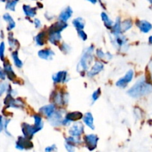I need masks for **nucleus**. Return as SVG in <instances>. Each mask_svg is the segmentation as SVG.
I'll return each mask as SVG.
<instances>
[{
    "instance_id": "nucleus-49",
    "label": "nucleus",
    "mask_w": 152,
    "mask_h": 152,
    "mask_svg": "<svg viewBox=\"0 0 152 152\" xmlns=\"http://www.w3.org/2000/svg\"><path fill=\"white\" fill-rule=\"evenodd\" d=\"M16 1H19V0H16Z\"/></svg>"
},
{
    "instance_id": "nucleus-38",
    "label": "nucleus",
    "mask_w": 152,
    "mask_h": 152,
    "mask_svg": "<svg viewBox=\"0 0 152 152\" xmlns=\"http://www.w3.org/2000/svg\"><path fill=\"white\" fill-rule=\"evenodd\" d=\"M101 95V90L100 88H98L97 90L95 91L92 94V100H93V102H94L95 101L99 99V96Z\"/></svg>"
},
{
    "instance_id": "nucleus-24",
    "label": "nucleus",
    "mask_w": 152,
    "mask_h": 152,
    "mask_svg": "<svg viewBox=\"0 0 152 152\" xmlns=\"http://www.w3.org/2000/svg\"><path fill=\"white\" fill-rule=\"evenodd\" d=\"M22 7H23V11L26 16L32 18L36 16V13H37V8L36 7H32L29 5H27V4L23 5Z\"/></svg>"
},
{
    "instance_id": "nucleus-14",
    "label": "nucleus",
    "mask_w": 152,
    "mask_h": 152,
    "mask_svg": "<svg viewBox=\"0 0 152 152\" xmlns=\"http://www.w3.org/2000/svg\"><path fill=\"white\" fill-rule=\"evenodd\" d=\"M61 32L59 31H48V40L50 43H52L54 45H58V43L62 39Z\"/></svg>"
},
{
    "instance_id": "nucleus-48",
    "label": "nucleus",
    "mask_w": 152,
    "mask_h": 152,
    "mask_svg": "<svg viewBox=\"0 0 152 152\" xmlns=\"http://www.w3.org/2000/svg\"><path fill=\"white\" fill-rule=\"evenodd\" d=\"M148 1H149V2H150V4H151V5H152V0H148Z\"/></svg>"
},
{
    "instance_id": "nucleus-5",
    "label": "nucleus",
    "mask_w": 152,
    "mask_h": 152,
    "mask_svg": "<svg viewBox=\"0 0 152 152\" xmlns=\"http://www.w3.org/2000/svg\"><path fill=\"white\" fill-rule=\"evenodd\" d=\"M22 131L24 136L31 140L37 132L40 131V129L37 128L35 125L31 126V125L28 124V123H23L22 126Z\"/></svg>"
},
{
    "instance_id": "nucleus-15",
    "label": "nucleus",
    "mask_w": 152,
    "mask_h": 152,
    "mask_svg": "<svg viewBox=\"0 0 152 152\" xmlns=\"http://www.w3.org/2000/svg\"><path fill=\"white\" fill-rule=\"evenodd\" d=\"M104 65L101 62H96L91 69L88 72V77H93L103 70Z\"/></svg>"
},
{
    "instance_id": "nucleus-19",
    "label": "nucleus",
    "mask_w": 152,
    "mask_h": 152,
    "mask_svg": "<svg viewBox=\"0 0 152 152\" xmlns=\"http://www.w3.org/2000/svg\"><path fill=\"white\" fill-rule=\"evenodd\" d=\"M68 27V24L67 22H63V21L60 20L59 22H56V23L53 24V25L50 27L48 31H59V32H62L64 29Z\"/></svg>"
},
{
    "instance_id": "nucleus-9",
    "label": "nucleus",
    "mask_w": 152,
    "mask_h": 152,
    "mask_svg": "<svg viewBox=\"0 0 152 152\" xmlns=\"http://www.w3.org/2000/svg\"><path fill=\"white\" fill-rule=\"evenodd\" d=\"M63 114L64 111H56L50 117H48V120L50 124L53 126H59L62 125L63 122Z\"/></svg>"
},
{
    "instance_id": "nucleus-16",
    "label": "nucleus",
    "mask_w": 152,
    "mask_h": 152,
    "mask_svg": "<svg viewBox=\"0 0 152 152\" xmlns=\"http://www.w3.org/2000/svg\"><path fill=\"white\" fill-rule=\"evenodd\" d=\"M68 74H67V71H59L53 76V80L55 83H65L68 81Z\"/></svg>"
},
{
    "instance_id": "nucleus-7",
    "label": "nucleus",
    "mask_w": 152,
    "mask_h": 152,
    "mask_svg": "<svg viewBox=\"0 0 152 152\" xmlns=\"http://www.w3.org/2000/svg\"><path fill=\"white\" fill-rule=\"evenodd\" d=\"M34 145L30 141V139L24 137H19L16 143V148L19 150H28L31 149Z\"/></svg>"
},
{
    "instance_id": "nucleus-10",
    "label": "nucleus",
    "mask_w": 152,
    "mask_h": 152,
    "mask_svg": "<svg viewBox=\"0 0 152 152\" xmlns=\"http://www.w3.org/2000/svg\"><path fill=\"white\" fill-rule=\"evenodd\" d=\"M84 132V126L82 123L80 122H77L73 124L71 128L69 130V134L73 137H80L83 133Z\"/></svg>"
},
{
    "instance_id": "nucleus-41",
    "label": "nucleus",
    "mask_w": 152,
    "mask_h": 152,
    "mask_svg": "<svg viewBox=\"0 0 152 152\" xmlns=\"http://www.w3.org/2000/svg\"><path fill=\"white\" fill-rule=\"evenodd\" d=\"M65 148H66L67 149V151H74V150H75V146H74V145H71V144H68V143H65Z\"/></svg>"
},
{
    "instance_id": "nucleus-1",
    "label": "nucleus",
    "mask_w": 152,
    "mask_h": 152,
    "mask_svg": "<svg viewBox=\"0 0 152 152\" xmlns=\"http://www.w3.org/2000/svg\"><path fill=\"white\" fill-rule=\"evenodd\" d=\"M152 92V84L148 83L144 77L138 80L127 91L128 94L133 98H139Z\"/></svg>"
},
{
    "instance_id": "nucleus-23",
    "label": "nucleus",
    "mask_w": 152,
    "mask_h": 152,
    "mask_svg": "<svg viewBox=\"0 0 152 152\" xmlns=\"http://www.w3.org/2000/svg\"><path fill=\"white\" fill-rule=\"evenodd\" d=\"M112 35L113 36H117L120 35L123 32V30H122V23L120 22V18L117 17L116 22L114 23V25L112 27Z\"/></svg>"
},
{
    "instance_id": "nucleus-11",
    "label": "nucleus",
    "mask_w": 152,
    "mask_h": 152,
    "mask_svg": "<svg viewBox=\"0 0 152 152\" xmlns=\"http://www.w3.org/2000/svg\"><path fill=\"white\" fill-rule=\"evenodd\" d=\"M68 95L67 94L62 93H55L53 95V101L54 104L60 105H65L68 102Z\"/></svg>"
},
{
    "instance_id": "nucleus-37",
    "label": "nucleus",
    "mask_w": 152,
    "mask_h": 152,
    "mask_svg": "<svg viewBox=\"0 0 152 152\" xmlns=\"http://www.w3.org/2000/svg\"><path fill=\"white\" fill-rule=\"evenodd\" d=\"M9 88H10V86L7 83H1V86H0V93H1V95L3 94L4 91H7Z\"/></svg>"
},
{
    "instance_id": "nucleus-12",
    "label": "nucleus",
    "mask_w": 152,
    "mask_h": 152,
    "mask_svg": "<svg viewBox=\"0 0 152 152\" xmlns=\"http://www.w3.org/2000/svg\"><path fill=\"white\" fill-rule=\"evenodd\" d=\"M55 111H56L55 104H50V105H45V106H42L39 109V112L44 116H45L47 118L50 117Z\"/></svg>"
},
{
    "instance_id": "nucleus-45",
    "label": "nucleus",
    "mask_w": 152,
    "mask_h": 152,
    "mask_svg": "<svg viewBox=\"0 0 152 152\" xmlns=\"http://www.w3.org/2000/svg\"><path fill=\"white\" fill-rule=\"evenodd\" d=\"M4 130V119L3 117H1V123H0V132H2V131Z\"/></svg>"
},
{
    "instance_id": "nucleus-21",
    "label": "nucleus",
    "mask_w": 152,
    "mask_h": 152,
    "mask_svg": "<svg viewBox=\"0 0 152 152\" xmlns=\"http://www.w3.org/2000/svg\"><path fill=\"white\" fill-rule=\"evenodd\" d=\"M39 56L41 59H51L52 57L54 56V52L50 49H44V50H40L38 53Z\"/></svg>"
},
{
    "instance_id": "nucleus-46",
    "label": "nucleus",
    "mask_w": 152,
    "mask_h": 152,
    "mask_svg": "<svg viewBox=\"0 0 152 152\" xmlns=\"http://www.w3.org/2000/svg\"><path fill=\"white\" fill-rule=\"evenodd\" d=\"M87 1H90L91 3H92V4H96V3L97 2L98 0H87Z\"/></svg>"
},
{
    "instance_id": "nucleus-28",
    "label": "nucleus",
    "mask_w": 152,
    "mask_h": 152,
    "mask_svg": "<svg viewBox=\"0 0 152 152\" xmlns=\"http://www.w3.org/2000/svg\"><path fill=\"white\" fill-rule=\"evenodd\" d=\"M46 37H47V34L45 31L39 33L37 37H35V42L39 46H42L45 44Z\"/></svg>"
},
{
    "instance_id": "nucleus-40",
    "label": "nucleus",
    "mask_w": 152,
    "mask_h": 152,
    "mask_svg": "<svg viewBox=\"0 0 152 152\" xmlns=\"http://www.w3.org/2000/svg\"><path fill=\"white\" fill-rule=\"evenodd\" d=\"M4 49H5V46H4V43L3 42H1V45H0V54H1V60H4Z\"/></svg>"
},
{
    "instance_id": "nucleus-29",
    "label": "nucleus",
    "mask_w": 152,
    "mask_h": 152,
    "mask_svg": "<svg viewBox=\"0 0 152 152\" xmlns=\"http://www.w3.org/2000/svg\"><path fill=\"white\" fill-rule=\"evenodd\" d=\"M96 54L98 58L101 59H107V60H109V59H112L113 56L110 53H104L101 49H97L96 51Z\"/></svg>"
},
{
    "instance_id": "nucleus-44",
    "label": "nucleus",
    "mask_w": 152,
    "mask_h": 152,
    "mask_svg": "<svg viewBox=\"0 0 152 152\" xmlns=\"http://www.w3.org/2000/svg\"><path fill=\"white\" fill-rule=\"evenodd\" d=\"M34 25H35L36 28H39L42 25V23H41V22L39 21V19H36L35 20H34Z\"/></svg>"
},
{
    "instance_id": "nucleus-27",
    "label": "nucleus",
    "mask_w": 152,
    "mask_h": 152,
    "mask_svg": "<svg viewBox=\"0 0 152 152\" xmlns=\"http://www.w3.org/2000/svg\"><path fill=\"white\" fill-rule=\"evenodd\" d=\"M101 17H102V19L104 22L105 27H106L107 28H108V29H111L113 25H114V22H113V21L108 17V15H107L105 12H102V13H101Z\"/></svg>"
},
{
    "instance_id": "nucleus-17",
    "label": "nucleus",
    "mask_w": 152,
    "mask_h": 152,
    "mask_svg": "<svg viewBox=\"0 0 152 152\" xmlns=\"http://www.w3.org/2000/svg\"><path fill=\"white\" fill-rule=\"evenodd\" d=\"M72 14H73L72 8L68 6V7H67L66 8H65L62 12H61L60 14H59V20H62L63 21V22H67V21L71 17Z\"/></svg>"
},
{
    "instance_id": "nucleus-8",
    "label": "nucleus",
    "mask_w": 152,
    "mask_h": 152,
    "mask_svg": "<svg viewBox=\"0 0 152 152\" xmlns=\"http://www.w3.org/2000/svg\"><path fill=\"white\" fill-rule=\"evenodd\" d=\"M134 77V71L132 69L129 70L127 73L126 74V75L124 77H123L122 78H120L118 81L116 83V86L119 88H124L126 86H128L129 83L132 82V80H133Z\"/></svg>"
},
{
    "instance_id": "nucleus-18",
    "label": "nucleus",
    "mask_w": 152,
    "mask_h": 152,
    "mask_svg": "<svg viewBox=\"0 0 152 152\" xmlns=\"http://www.w3.org/2000/svg\"><path fill=\"white\" fill-rule=\"evenodd\" d=\"M4 71H5L7 77L10 81H14L15 78L16 77V74H15L14 71H13V68L10 64H9L7 62H4Z\"/></svg>"
},
{
    "instance_id": "nucleus-6",
    "label": "nucleus",
    "mask_w": 152,
    "mask_h": 152,
    "mask_svg": "<svg viewBox=\"0 0 152 152\" xmlns=\"http://www.w3.org/2000/svg\"><path fill=\"white\" fill-rule=\"evenodd\" d=\"M98 140H99L98 137L96 134H87L84 137L85 143H86V146L90 151H93L94 149L96 148Z\"/></svg>"
},
{
    "instance_id": "nucleus-31",
    "label": "nucleus",
    "mask_w": 152,
    "mask_h": 152,
    "mask_svg": "<svg viewBox=\"0 0 152 152\" xmlns=\"http://www.w3.org/2000/svg\"><path fill=\"white\" fill-rule=\"evenodd\" d=\"M8 43L10 45V47L12 49L16 48L19 46V43H18V41L16 39L13 38V34H9L8 35Z\"/></svg>"
},
{
    "instance_id": "nucleus-36",
    "label": "nucleus",
    "mask_w": 152,
    "mask_h": 152,
    "mask_svg": "<svg viewBox=\"0 0 152 152\" xmlns=\"http://www.w3.org/2000/svg\"><path fill=\"white\" fill-rule=\"evenodd\" d=\"M71 47H70L68 44H66V43L65 42L62 43L60 46V50L65 53H69V52L71 51Z\"/></svg>"
},
{
    "instance_id": "nucleus-43",
    "label": "nucleus",
    "mask_w": 152,
    "mask_h": 152,
    "mask_svg": "<svg viewBox=\"0 0 152 152\" xmlns=\"http://www.w3.org/2000/svg\"><path fill=\"white\" fill-rule=\"evenodd\" d=\"M6 73L5 71H4V69H1V71H0V77H1V79L2 80H4V79L6 78Z\"/></svg>"
},
{
    "instance_id": "nucleus-30",
    "label": "nucleus",
    "mask_w": 152,
    "mask_h": 152,
    "mask_svg": "<svg viewBox=\"0 0 152 152\" xmlns=\"http://www.w3.org/2000/svg\"><path fill=\"white\" fill-rule=\"evenodd\" d=\"M12 57H13V62H14L15 65H16L17 68H22V65H23V63H22V62L19 58V54H18V52L16 51H16H13V53H12Z\"/></svg>"
},
{
    "instance_id": "nucleus-25",
    "label": "nucleus",
    "mask_w": 152,
    "mask_h": 152,
    "mask_svg": "<svg viewBox=\"0 0 152 152\" xmlns=\"http://www.w3.org/2000/svg\"><path fill=\"white\" fill-rule=\"evenodd\" d=\"M3 19H4V21L7 22L8 25H7V31H11L13 28H15L16 26V23H15L14 20H13V18L10 16V15L9 13H5L3 16Z\"/></svg>"
},
{
    "instance_id": "nucleus-42",
    "label": "nucleus",
    "mask_w": 152,
    "mask_h": 152,
    "mask_svg": "<svg viewBox=\"0 0 152 152\" xmlns=\"http://www.w3.org/2000/svg\"><path fill=\"white\" fill-rule=\"evenodd\" d=\"M56 145H51V146H48L45 148V151H48V152L56 151Z\"/></svg>"
},
{
    "instance_id": "nucleus-3",
    "label": "nucleus",
    "mask_w": 152,
    "mask_h": 152,
    "mask_svg": "<svg viewBox=\"0 0 152 152\" xmlns=\"http://www.w3.org/2000/svg\"><path fill=\"white\" fill-rule=\"evenodd\" d=\"M113 39V44L116 48H118L120 51L125 52L129 49V46L128 44V41L126 39V37L122 36L121 34L117 36H114Z\"/></svg>"
},
{
    "instance_id": "nucleus-13",
    "label": "nucleus",
    "mask_w": 152,
    "mask_h": 152,
    "mask_svg": "<svg viewBox=\"0 0 152 152\" xmlns=\"http://www.w3.org/2000/svg\"><path fill=\"white\" fill-rule=\"evenodd\" d=\"M137 26L139 28L141 32L144 33V34H147V33L150 32L152 29V25L149 22L146 20H139L136 22Z\"/></svg>"
},
{
    "instance_id": "nucleus-47",
    "label": "nucleus",
    "mask_w": 152,
    "mask_h": 152,
    "mask_svg": "<svg viewBox=\"0 0 152 152\" xmlns=\"http://www.w3.org/2000/svg\"><path fill=\"white\" fill-rule=\"evenodd\" d=\"M148 42H149L150 44L152 45V36H151V37H150L149 38H148Z\"/></svg>"
},
{
    "instance_id": "nucleus-33",
    "label": "nucleus",
    "mask_w": 152,
    "mask_h": 152,
    "mask_svg": "<svg viewBox=\"0 0 152 152\" xmlns=\"http://www.w3.org/2000/svg\"><path fill=\"white\" fill-rule=\"evenodd\" d=\"M6 1V5L5 7L6 9H8V10H12V11H14L15 7H16V3L17 1L16 0H5Z\"/></svg>"
},
{
    "instance_id": "nucleus-26",
    "label": "nucleus",
    "mask_w": 152,
    "mask_h": 152,
    "mask_svg": "<svg viewBox=\"0 0 152 152\" xmlns=\"http://www.w3.org/2000/svg\"><path fill=\"white\" fill-rule=\"evenodd\" d=\"M73 25L77 30V31L83 30L85 27V21L82 17H77L73 20Z\"/></svg>"
},
{
    "instance_id": "nucleus-4",
    "label": "nucleus",
    "mask_w": 152,
    "mask_h": 152,
    "mask_svg": "<svg viewBox=\"0 0 152 152\" xmlns=\"http://www.w3.org/2000/svg\"><path fill=\"white\" fill-rule=\"evenodd\" d=\"M4 105L9 108H22L24 107V102L20 99H14L13 95L8 94L4 100Z\"/></svg>"
},
{
    "instance_id": "nucleus-20",
    "label": "nucleus",
    "mask_w": 152,
    "mask_h": 152,
    "mask_svg": "<svg viewBox=\"0 0 152 152\" xmlns=\"http://www.w3.org/2000/svg\"><path fill=\"white\" fill-rule=\"evenodd\" d=\"M65 118L71 122H76L83 118V114L80 111H74L67 114Z\"/></svg>"
},
{
    "instance_id": "nucleus-35",
    "label": "nucleus",
    "mask_w": 152,
    "mask_h": 152,
    "mask_svg": "<svg viewBox=\"0 0 152 152\" xmlns=\"http://www.w3.org/2000/svg\"><path fill=\"white\" fill-rule=\"evenodd\" d=\"M79 137H68L65 139V141H66L67 143L71 144V145H73L75 146V145L77 144H79L80 142V141H79L78 140Z\"/></svg>"
},
{
    "instance_id": "nucleus-22",
    "label": "nucleus",
    "mask_w": 152,
    "mask_h": 152,
    "mask_svg": "<svg viewBox=\"0 0 152 152\" xmlns=\"http://www.w3.org/2000/svg\"><path fill=\"white\" fill-rule=\"evenodd\" d=\"M83 119L84 123L88 126V127H89L91 129H92V130H94V129H95L94 126V118L91 113L87 112L84 116H83Z\"/></svg>"
},
{
    "instance_id": "nucleus-32",
    "label": "nucleus",
    "mask_w": 152,
    "mask_h": 152,
    "mask_svg": "<svg viewBox=\"0 0 152 152\" xmlns=\"http://www.w3.org/2000/svg\"><path fill=\"white\" fill-rule=\"evenodd\" d=\"M34 125L41 130L43 127V122H42V117L41 116L38 115V114H35V115L34 116Z\"/></svg>"
},
{
    "instance_id": "nucleus-39",
    "label": "nucleus",
    "mask_w": 152,
    "mask_h": 152,
    "mask_svg": "<svg viewBox=\"0 0 152 152\" xmlns=\"http://www.w3.org/2000/svg\"><path fill=\"white\" fill-rule=\"evenodd\" d=\"M78 34H79V37L83 40V41H86V39H88V36L87 34H86L85 31H83V30H80V31H78Z\"/></svg>"
},
{
    "instance_id": "nucleus-2",
    "label": "nucleus",
    "mask_w": 152,
    "mask_h": 152,
    "mask_svg": "<svg viewBox=\"0 0 152 152\" xmlns=\"http://www.w3.org/2000/svg\"><path fill=\"white\" fill-rule=\"evenodd\" d=\"M94 48L93 45H91L85 50L79 64L77 65V71L79 72L84 73L85 71H87L88 70L94 59Z\"/></svg>"
},
{
    "instance_id": "nucleus-34",
    "label": "nucleus",
    "mask_w": 152,
    "mask_h": 152,
    "mask_svg": "<svg viewBox=\"0 0 152 152\" xmlns=\"http://www.w3.org/2000/svg\"><path fill=\"white\" fill-rule=\"evenodd\" d=\"M132 27V22L131 19H126L122 23V30L123 31H127Z\"/></svg>"
}]
</instances>
